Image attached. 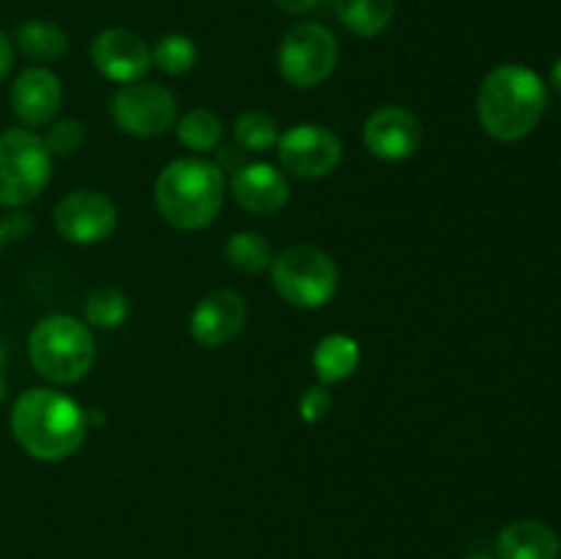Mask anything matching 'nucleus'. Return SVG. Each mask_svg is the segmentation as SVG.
<instances>
[{
	"instance_id": "423d86ee",
	"label": "nucleus",
	"mask_w": 561,
	"mask_h": 559,
	"mask_svg": "<svg viewBox=\"0 0 561 559\" xmlns=\"http://www.w3.org/2000/svg\"><path fill=\"white\" fill-rule=\"evenodd\" d=\"M53 157L44 137L31 129H5L0 135V206H25L49 184Z\"/></svg>"
},
{
	"instance_id": "6ab92c4d",
	"label": "nucleus",
	"mask_w": 561,
	"mask_h": 559,
	"mask_svg": "<svg viewBox=\"0 0 561 559\" xmlns=\"http://www.w3.org/2000/svg\"><path fill=\"white\" fill-rule=\"evenodd\" d=\"M16 47L33 60L42 64H53V60L64 58L69 49V38H66L64 27L47 20H27L16 27Z\"/></svg>"
},
{
	"instance_id": "7ed1b4c3",
	"label": "nucleus",
	"mask_w": 561,
	"mask_h": 559,
	"mask_svg": "<svg viewBox=\"0 0 561 559\" xmlns=\"http://www.w3.org/2000/svg\"><path fill=\"white\" fill-rule=\"evenodd\" d=\"M222 168L206 159H175L157 179L159 214L181 230H201L211 225L222 208Z\"/></svg>"
},
{
	"instance_id": "f257e3e1",
	"label": "nucleus",
	"mask_w": 561,
	"mask_h": 559,
	"mask_svg": "<svg viewBox=\"0 0 561 559\" xmlns=\"http://www.w3.org/2000/svg\"><path fill=\"white\" fill-rule=\"evenodd\" d=\"M11 431L20 447L38 460H64L85 442L88 417L55 389H27L11 411Z\"/></svg>"
},
{
	"instance_id": "c756f323",
	"label": "nucleus",
	"mask_w": 561,
	"mask_h": 559,
	"mask_svg": "<svg viewBox=\"0 0 561 559\" xmlns=\"http://www.w3.org/2000/svg\"><path fill=\"white\" fill-rule=\"evenodd\" d=\"M5 392H9V384H5V376H3V373H0V403H3Z\"/></svg>"
},
{
	"instance_id": "dca6fc26",
	"label": "nucleus",
	"mask_w": 561,
	"mask_h": 559,
	"mask_svg": "<svg viewBox=\"0 0 561 559\" xmlns=\"http://www.w3.org/2000/svg\"><path fill=\"white\" fill-rule=\"evenodd\" d=\"M502 559H559V537L540 521H515L496 540Z\"/></svg>"
},
{
	"instance_id": "20e7f679",
	"label": "nucleus",
	"mask_w": 561,
	"mask_h": 559,
	"mask_svg": "<svg viewBox=\"0 0 561 559\" xmlns=\"http://www.w3.org/2000/svg\"><path fill=\"white\" fill-rule=\"evenodd\" d=\"M27 354L38 376L53 384H75L91 370L93 338L71 316H49L33 327Z\"/></svg>"
},
{
	"instance_id": "0eeeda50",
	"label": "nucleus",
	"mask_w": 561,
	"mask_h": 559,
	"mask_svg": "<svg viewBox=\"0 0 561 559\" xmlns=\"http://www.w3.org/2000/svg\"><path fill=\"white\" fill-rule=\"evenodd\" d=\"M277 64L294 88L321 85L337 66V38L318 22H301L285 33Z\"/></svg>"
},
{
	"instance_id": "393cba45",
	"label": "nucleus",
	"mask_w": 561,
	"mask_h": 559,
	"mask_svg": "<svg viewBox=\"0 0 561 559\" xmlns=\"http://www.w3.org/2000/svg\"><path fill=\"white\" fill-rule=\"evenodd\" d=\"M85 142V126L75 118H64L58 124L49 126V132L44 135V146H47L49 157H69L77 148H82Z\"/></svg>"
},
{
	"instance_id": "6e6552de",
	"label": "nucleus",
	"mask_w": 561,
	"mask_h": 559,
	"mask_svg": "<svg viewBox=\"0 0 561 559\" xmlns=\"http://www.w3.org/2000/svg\"><path fill=\"white\" fill-rule=\"evenodd\" d=\"M113 118L135 137L162 135L175 121V96L157 82H129L115 93Z\"/></svg>"
},
{
	"instance_id": "aec40b11",
	"label": "nucleus",
	"mask_w": 561,
	"mask_h": 559,
	"mask_svg": "<svg viewBox=\"0 0 561 559\" xmlns=\"http://www.w3.org/2000/svg\"><path fill=\"white\" fill-rule=\"evenodd\" d=\"M225 258L233 269L244 274H261L272 266V244L263 239L261 233H252V230H244V233L230 236L228 244H225Z\"/></svg>"
},
{
	"instance_id": "ddd939ff",
	"label": "nucleus",
	"mask_w": 561,
	"mask_h": 559,
	"mask_svg": "<svg viewBox=\"0 0 561 559\" xmlns=\"http://www.w3.org/2000/svg\"><path fill=\"white\" fill-rule=\"evenodd\" d=\"M247 323V305L233 290H211L197 301L190 318V332L206 349L228 345Z\"/></svg>"
},
{
	"instance_id": "9d476101",
	"label": "nucleus",
	"mask_w": 561,
	"mask_h": 559,
	"mask_svg": "<svg viewBox=\"0 0 561 559\" xmlns=\"http://www.w3.org/2000/svg\"><path fill=\"white\" fill-rule=\"evenodd\" d=\"M53 219L55 230L71 244H99L113 236L115 225H118V212L102 192L77 190L60 197Z\"/></svg>"
},
{
	"instance_id": "473e14b6",
	"label": "nucleus",
	"mask_w": 561,
	"mask_h": 559,
	"mask_svg": "<svg viewBox=\"0 0 561 559\" xmlns=\"http://www.w3.org/2000/svg\"><path fill=\"white\" fill-rule=\"evenodd\" d=\"M0 362H3V349H0Z\"/></svg>"
},
{
	"instance_id": "4be33fe9",
	"label": "nucleus",
	"mask_w": 561,
	"mask_h": 559,
	"mask_svg": "<svg viewBox=\"0 0 561 559\" xmlns=\"http://www.w3.org/2000/svg\"><path fill=\"white\" fill-rule=\"evenodd\" d=\"M236 140L244 151H268L279 142L277 121L263 110H247L236 121Z\"/></svg>"
},
{
	"instance_id": "2eb2a0df",
	"label": "nucleus",
	"mask_w": 561,
	"mask_h": 559,
	"mask_svg": "<svg viewBox=\"0 0 561 559\" xmlns=\"http://www.w3.org/2000/svg\"><path fill=\"white\" fill-rule=\"evenodd\" d=\"M60 99L58 77L42 66L25 69L11 85V110L25 126H47L58 115Z\"/></svg>"
},
{
	"instance_id": "b1692460",
	"label": "nucleus",
	"mask_w": 561,
	"mask_h": 559,
	"mask_svg": "<svg viewBox=\"0 0 561 559\" xmlns=\"http://www.w3.org/2000/svg\"><path fill=\"white\" fill-rule=\"evenodd\" d=\"M151 60L164 75H186L197 64V47L184 33H170L151 49Z\"/></svg>"
},
{
	"instance_id": "412c9836",
	"label": "nucleus",
	"mask_w": 561,
	"mask_h": 559,
	"mask_svg": "<svg viewBox=\"0 0 561 559\" xmlns=\"http://www.w3.org/2000/svg\"><path fill=\"white\" fill-rule=\"evenodd\" d=\"M175 135H179V140L184 142L186 148H192V151H214V148L219 146V140H222V121H219V115L211 113V110H192V113H186L184 118L179 121Z\"/></svg>"
},
{
	"instance_id": "f03ea898",
	"label": "nucleus",
	"mask_w": 561,
	"mask_h": 559,
	"mask_svg": "<svg viewBox=\"0 0 561 559\" xmlns=\"http://www.w3.org/2000/svg\"><path fill=\"white\" fill-rule=\"evenodd\" d=\"M546 113V85L526 66H499L482 80L477 115L482 129L502 142L529 135Z\"/></svg>"
},
{
	"instance_id": "1a4fd4ad",
	"label": "nucleus",
	"mask_w": 561,
	"mask_h": 559,
	"mask_svg": "<svg viewBox=\"0 0 561 559\" xmlns=\"http://www.w3.org/2000/svg\"><path fill=\"white\" fill-rule=\"evenodd\" d=\"M279 164L299 179H323L343 157L337 135L321 124H299L279 135Z\"/></svg>"
},
{
	"instance_id": "a211bd4d",
	"label": "nucleus",
	"mask_w": 561,
	"mask_h": 559,
	"mask_svg": "<svg viewBox=\"0 0 561 559\" xmlns=\"http://www.w3.org/2000/svg\"><path fill=\"white\" fill-rule=\"evenodd\" d=\"M337 20L362 38H376L392 25L394 0H332Z\"/></svg>"
},
{
	"instance_id": "7c9ffc66",
	"label": "nucleus",
	"mask_w": 561,
	"mask_h": 559,
	"mask_svg": "<svg viewBox=\"0 0 561 559\" xmlns=\"http://www.w3.org/2000/svg\"><path fill=\"white\" fill-rule=\"evenodd\" d=\"M3 241H5V228L0 225V250H3Z\"/></svg>"
},
{
	"instance_id": "2f4dec72",
	"label": "nucleus",
	"mask_w": 561,
	"mask_h": 559,
	"mask_svg": "<svg viewBox=\"0 0 561 559\" xmlns=\"http://www.w3.org/2000/svg\"><path fill=\"white\" fill-rule=\"evenodd\" d=\"M466 559H491V557H482V554H477V557H466Z\"/></svg>"
},
{
	"instance_id": "f8f14e48",
	"label": "nucleus",
	"mask_w": 561,
	"mask_h": 559,
	"mask_svg": "<svg viewBox=\"0 0 561 559\" xmlns=\"http://www.w3.org/2000/svg\"><path fill=\"white\" fill-rule=\"evenodd\" d=\"M367 151L387 162H400L416 153L422 142V124L411 110L405 107H381L365 121L362 129Z\"/></svg>"
},
{
	"instance_id": "c85d7f7f",
	"label": "nucleus",
	"mask_w": 561,
	"mask_h": 559,
	"mask_svg": "<svg viewBox=\"0 0 561 559\" xmlns=\"http://www.w3.org/2000/svg\"><path fill=\"white\" fill-rule=\"evenodd\" d=\"M551 80H553V88H557V91L561 93V58L557 60V64H553V69H551Z\"/></svg>"
},
{
	"instance_id": "f3484780",
	"label": "nucleus",
	"mask_w": 561,
	"mask_h": 559,
	"mask_svg": "<svg viewBox=\"0 0 561 559\" xmlns=\"http://www.w3.org/2000/svg\"><path fill=\"white\" fill-rule=\"evenodd\" d=\"M359 360L362 351L354 338H348V334H329V338L318 343L316 354H312V367H316L318 381L329 387V384L348 378L359 367Z\"/></svg>"
},
{
	"instance_id": "4468645a",
	"label": "nucleus",
	"mask_w": 561,
	"mask_h": 559,
	"mask_svg": "<svg viewBox=\"0 0 561 559\" xmlns=\"http://www.w3.org/2000/svg\"><path fill=\"white\" fill-rule=\"evenodd\" d=\"M230 192H233V201L244 212L268 217V214H277L288 203L290 190L288 181L277 168L266 162H252L241 164L236 170L233 181H230Z\"/></svg>"
},
{
	"instance_id": "a878e982",
	"label": "nucleus",
	"mask_w": 561,
	"mask_h": 559,
	"mask_svg": "<svg viewBox=\"0 0 561 559\" xmlns=\"http://www.w3.org/2000/svg\"><path fill=\"white\" fill-rule=\"evenodd\" d=\"M329 406H332V398H329L327 387L318 384V387H310L299 400V414L301 420L310 422V425H318L321 420H327Z\"/></svg>"
},
{
	"instance_id": "39448f33",
	"label": "nucleus",
	"mask_w": 561,
	"mask_h": 559,
	"mask_svg": "<svg viewBox=\"0 0 561 559\" xmlns=\"http://www.w3.org/2000/svg\"><path fill=\"white\" fill-rule=\"evenodd\" d=\"M268 269H272L274 290L294 307L316 310L337 294V266L318 247H288L277 258H272Z\"/></svg>"
},
{
	"instance_id": "bb28decb",
	"label": "nucleus",
	"mask_w": 561,
	"mask_h": 559,
	"mask_svg": "<svg viewBox=\"0 0 561 559\" xmlns=\"http://www.w3.org/2000/svg\"><path fill=\"white\" fill-rule=\"evenodd\" d=\"M274 3H277V9L285 11V14H305V11L316 9L321 0H274Z\"/></svg>"
},
{
	"instance_id": "5701e85b",
	"label": "nucleus",
	"mask_w": 561,
	"mask_h": 559,
	"mask_svg": "<svg viewBox=\"0 0 561 559\" xmlns=\"http://www.w3.org/2000/svg\"><path fill=\"white\" fill-rule=\"evenodd\" d=\"M129 316V299L118 288H96L85 299V321L99 329H115Z\"/></svg>"
},
{
	"instance_id": "cd10ccee",
	"label": "nucleus",
	"mask_w": 561,
	"mask_h": 559,
	"mask_svg": "<svg viewBox=\"0 0 561 559\" xmlns=\"http://www.w3.org/2000/svg\"><path fill=\"white\" fill-rule=\"evenodd\" d=\"M11 64H14V49H11L9 36L0 31V80L11 71Z\"/></svg>"
},
{
	"instance_id": "9b49d317",
	"label": "nucleus",
	"mask_w": 561,
	"mask_h": 559,
	"mask_svg": "<svg viewBox=\"0 0 561 559\" xmlns=\"http://www.w3.org/2000/svg\"><path fill=\"white\" fill-rule=\"evenodd\" d=\"M91 60L113 82H140L146 77L151 60V49L142 42L137 33L126 31V27H110L102 31L91 44Z\"/></svg>"
}]
</instances>
